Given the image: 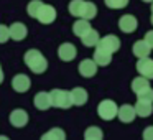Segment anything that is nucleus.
<instances>
[{"mask_svg": "<svg viewBox=\"0 0 153 140\" xmlns=\"http://www.w3.org/2000/svg\"><path fill=\"white\" fill-rule=\"evenodd\" d=\"M69 13L77 18H86V20H92L97 15V7L92 2H86V0H71L69 2Z\"/></svg>", "mask_w": 153, "mask_h": 140, "instance_id": "1", "label": "nucleus"}, {"mask_svg": "<svg viewBox=\"0 0 153 140\" xmlns=\"http://www.w3.org/2000/svg\"><path fill=\"white\" fill-rule=\"evenodd\" d=\"M25 64L33 71L35 74H41L48 69V61L38 50H28L25 53Z\"/></svg>", "mask_w": 153, "mask_h": 140, "instance_id": "2", "label": "nucleus"}, {"mask_svg": "<svg viewBox=\"0 0 153 140\" xmlns=\"http://www.w3.org/2000/svg\"><path fill=\"white\" fill-rule=\"evenodd\" d=\"M51 96V102L54 107L58 109H69L73 106V99H71V91H64V89H53L50 92Z\"/></svg>", "mask_w": 153, "mask_h": 140, "instance_id": "3", "label": "nucleus"}, {"mask_svg": "<svg viewBox=\"0 0 153 140\" xmlns=\"http://www.w3.org/2000/svg\"><path fill=\"white\" fill-rule=\"evenodd\" d=\"M97 114H99V117L104 120H112L114 117H117V114H119V107H117V104L114 102V101L105 99L97 106Z\"/></svg>", "mask_w": 153, "mask_h": 140, "instance_id": "4", "label": "nucleus"}, {"mask_svg": "<svg viewBox=\"0 0 153 140\" xmlns=\"http://www.w3.org/2000/svg\"><path fill=\"white\" fill-rule=\"evenodd\" d=\"M36 20L43 25L53 23V22L56 20V10H54V7L43 4V7L40 8V12H38V15H36Z\"/></svg>", "mask_w": 153, "mask_h": 140, "instance_id": "5", "label": "nucleus"}, {"mask_svg": "<svg viewBox=\"0 0 153 140\" xmlns=\"http://www.w3.org/2000/svg\"><path fill=\"white\" fill-rule=\"evenodd\" d=\"M137 71H138L142 76L148 77V79H153V60L146 58H138L137 61Z\"/></svg>", "mask_w": 153, "mask_h": 140, "instance_id": "6", "label": "nucleus"}, {"mask_svg": "<svg viewBox=\"0 0 153 140\" xmlns=\"http://www.w3.org/2000/svg\"><path fill=\"white\" fill-rule=\"evenodd\" d=\"M97 46L104 48V50L110 51V53H115V51H119V48H120V40L117 36H114V35H107V36L100 38L99 43H97Z\"/></svg>", "mask_w": 153, "mask_h": 140, "instance_id": "7", "label": "nucleus"}, {"mask_svg": "<svg viewBox=\"0 0 153 140\" xmlns=\"http://www.w3.org/2000/svg\"><path fill=\"white\" fill-rule=\"evenodd\" d=\"M135 115H137L135 106H130V104H123L122 107H119V114H117V117L120 119V122H123V124H130V122H133Z\"/></svg>", "mask_w": 153, "mask_h": 140, "instance_id": "8", "label": "nucleus"}, {"mask_svg": "<svg viewBox=\"0 0 153 140\" xmlns=\"http://www.w3.org/2000/svg\"><path fill=\"white\" fill-rule=\"evenodd\" d=\"M31 86V81L27 74H17V76L12 79V87H13L17 92H27Z\"/></svg>", "mask_w": 153, "mask_h": 140, "instance_id": "9", "label": "nucleus"}, {"mask_svg": "<svg viewBox=\"0 0 153 140\" xmlns=\"http://www.w3.org/2000/svg\"><path fill=\"white\" fill-rule=\"evenodd\" d=\"M76 54H77V50L71 43H63L58 48V56H59L61 61H73L76 58Z\"/></svg>", "mask_w": 153, "mask_h": 140, "instance_id": "10", "label": "nucleus"}, {"mask_svg": "<svg viewBox=\"0 0 153 140\" xmlns=\"http://www.w3.org/2000/svg\"><path fill=\"white\" fill-rule=\"evenodd\" d=\"M137 18L133 15H123L119 20V28L123 31V33H133L137 30Z\"/></svg>", "mask_w": 153, "mask_h": 140, "instance_id": "11", "label": "nucleus"}, {"mask_svg": "<svg viewBox=\"0 0 153 140\" xmlns=\"http://www.w3.org/2000/svg\"><path fill=\"white\" fill-rule=\"evenodd\" d=\"M27 122H28V114L25 112L23 109H15L13 112L10 114V124L13 127H17V129L25 127Z\"/></svg>", "mask_w": 153, "mask_h": 140, "instance_id": "12", "label": "nucleus"}, {"mask_svg": "<svg viewBox=\"0 0 153 140\" xmlns=\"http://www.w3.org/2000/svg\"><path fill=\"white\" fill-rule=\"evenodd\" d=\"M112 54L114 53L104 50V48L96 46V51H94V61L97 63V66H107V64H110V61H112Z\"/></svg>", "mask_w": 153, "mask_h": 140, "instance_id": "13", "label": "nucleus"}, {"mask_svg": "<svg viewBox=\"0 0 153 140\" xmlns=\"http://www.w3.org/2000/svg\"><path fill=\"white\" fill-rule=\"evenodd\" d=\"M79 73L84 77H92L97 73V63L94 60H84L79 63Z\"/></svg>", "mask_w": 153, "mask_h": 140, "instance_id": "14", "label": "nucleus"}, {"mask_svg": "<svg viewBox=\"0 0 153 140\" xmlns=\"http://www.w3.org/2000/svg\"><path fill=\"white\" fill-rule=\"evenodd\" d=\"M35 107L40 110H48L51 106H53V102H51V96L50 92H38L36 96H35Z\"/></svg>", "mask_w": 153, "mask_h": 140, "instance_id": "15", "label": "nucleus"}, {"mask_svg": "<svg viewBox=\"0 0 153 140\" xmlns=\"http://www.w3.org/2000/svg\"><path fill=\"white\" fill-rule=\"evenodd\" d=\"M91 28H92V27H91L89 20H86V18H79V20L74 22V25H73L74 35H76V36H79V38H82L84 35L91 30Z\"/></svg>", "mask_w": 153, "mask_h": 140, "instance_id": "16", "label": "nucleus"}, {"mask_svg": "<svg viewBox=\"0 0 153 140\" xmlns=\"http://www.w3.org/2000/svg\"><path fill=\"white\" fill-rule=\"evenodd\" d=\"M71 99H73V106H84L87 102V92L82 87H74L71 91Z\"/></svg>", "mask_w": 153, "mask_h": 140, "instance_id": "17", "label": "nucleus"}, {"mask_svg": "<svg viewBox=\"0 0 153 140\" xmlns=\"http://www.w3.org/2000/svg\"><path fill=\"white\" fill-rule=\"evenodd\" d=\"M150 45L146 43L145 40H138L133 43V54H135L137 58H146L150 54Z\"/></svg>", "mask_w": 153, "mask_h": 140, "instance_id": "18", "label": "nucleus"}, {"mask_svg": "<svg viewBox=\"0 0 153 140\" xmlns=\"http://www.w3.org/2000/svg\"><path fill=\"white\" fill-rule=\"evenodd\" d=\"M153 102H148V101H137L135 104V110H137V115L140 117H148L150 114L153 112Z\"/></svg>", "mask_w": 153, "mask_h": 140, "instance_id": "19", "label": "nucleus"}, {"mask_svg": "<svg viewBox=\"0 0 153 140\" xmlns=\"http://www.w3.org/2000/svg\"><path fill=\"white\" fill-rule=\"evenodd\" d=\"M27 27H25L23 23H13L10 27V38H13V40H17V41H20V40H23L25 36H27Z\"/></svg>", "mask_w": 153, "mask_h": 140, "instance_id": "20", "label": "nucleus"}, {"mask_svg": "<svg viewBox=\"0 0 153 140\" xmlns=\"http://www.w3.org/2000/svg\"><path fill=\"white\" fill-rule=\"evenodd\" d=\"M146 87H150V81H148V77L142 76V74L132 81V91H133L135 94H138V92H142V91H145Z\"/></svg>", "mask_w": 153, "mask_h": 140, "instance_id": "21", "label": "nucleus"}, {"mask_svg": "<svg viewBox=\"0 0 153 140\" xmlns=\"http://www.w3.org/2000/svg\"><path fill=\"white\" fill-rule=\"evenodd\" d=\"M81 40H82V45H84V46H87V48L97 46V43H99V33H97L96 30H92V28H91V30L87 31V33L81 38Z\"/></svg>", "mask_w": 153, "mask_h": 140, "instance_id": "22", "label": "nucleus"}, {"mask_svg": "<svg viewBox=\"0 0 153 140\" xmlns=\"http://www.w3.org/2000/svg\"><path fill=\"white\" fill-rule=\"evenodd\" d=\"M41 139H43V140H64V139H66V133H64L63 129L54 127V129L48 130L45 135H41Z\"/></svg>", "mask_w": 153, "mask_h": 140, "instance_id": "23", "label": "nucleus"}, {"mask_svg": "<svg viewBox=\"0 0 153 140\" xmlns=\"http://www.w3.org/2000/svg\"><path fill=\"white\" fill-rule=\"evenodd\" d=\"M104 133L102 130L99 129V127H89V129H86V132H84V139L86 140H102Z\"/></svg>", "mask_w": 153, "mask_h": 140, "instance_id": "24", "label": "nucleus"}, {"mask_svg": "<svg viewBox=\"0 0 153 140\" xmlns=\"http://www.w3.org/2000/svg\"><path fill=\"white\" fill-rule=\"evenodd\" d=\"M41 7H43V2H41V0H31L30 4H28V7H27L28 15L33 17V18H36V15H38V12H40Z\"/></svg>", "mask_w": 153, "mask_h": 140, "instance_id": "25", "label": "nucleus"}, {"mask_svg": "<svg viewBox=\"0 0 153 140\" xmlns=\"http://www.w3.org/2000/svg\"><path fill=\"white\" fill-rule=\"evenodd\" d=\"M105 5L109 8H114V10H119V8H123L128 5V0H104Z\"/></svg>", "mask_w": 153, "mask_h": 140, "instance_id": "26", "label": "nucleus"}, {"mask_svg": "<svg viewBox=\"0 0 153 140\" xmlns=\"http://www.w3.org/2000/svg\"><path fill=\"white\" fill-rule=\"evenodd\" d=\"M137 97H138L140 101H148V102H153V89H152V87H146L145 91H142V92L137 94Z\"/></svg>", "mask_w": 153, "mask_h": 140, "instance_id": "27", "label": "nucleus"}, {"mask_svg": "<svg viewBox=\"0 0 153 140\" xmlns=\"http://www.w3.org/2000/svg\"><path fill=\"white\" fill-rule=\"evenodd\" d=\"M10 38V28L5 25H0V43H5Z\"/></svg>", "mask_w": 153, "mask_h": 140, "instance_id": "28", "label": "nucleus"}, {"mask_svg": "<svg viewBox=\"0 0 153 140\" xmlns=\"http://www.w3.org/2000/svg\"><path fill=\"white\" fill-rule=\"evenodd\" d=\"M143 139L145 140H153V125L146 127V129L143 130Z\"/></svg>", "mask_w": 153, "mask_h": 140, "instance_id": "29", "label": "nucleus"}, {"mask_svg": "<svg viewBox=\"0 0 153 140\" xmlns=\"http://www.w3.org/2000/svg\"><path fill=\"white\" fill-rule=\"evenodd\" d=\"M145 41L150 45V48H153V30L148 31V33L145 35Z\"/></svg>", "mask_w": 153, "mask_h": 140, "instance_id": "30", "label": "nucleus"}, {"mask_svg": "<svg viewBox=\"0 0 153 140\" xmlns=\"http://www.w3.org/2000/svg\"><path fill=\"white\" fill-rule=\"evenodd\" d=\"M4 83V71H2V66H0V84Z\"/></svg>", "mask_w": 153, "mask_h": 140, "instance_id": "31", "label": "nucleus"}, {"mask_svg": "<svg viewBox=\"0 0 153 140\" xmlns=\"http://www.w3.org/2000/svg\"><path fill=\"white\" fill-rule=\"evenodd\" d=\"M143 2H153V0H143Z\"/></svg>", "mask_w": 153, "mask_h": 140, "instance_id": "32", "label": "nucleus"}, {"mask_svg": "<svg viewBox=\"0 0 153 140\" xmlns=\"http://www.w3.org/2000/svg\"><path fill=\"white\" fill-rule=\"evenodd\" d=\"M152 13H153V2H152Z\"/></svg>", "mask_w": 153, "mask_h": 140, "instance_id": "33", "label": "nucleus"}, {"mask_svg": "<svg viewBox=\"0 0 153 140\" xmlns=\"http://www.w3.org/2000/svg\"><path fill=\"white\" fill-rule=\"evenodd\" d=\"M152 23H153V13H152Z\"/></svg>", "mask_w": 153, "mask_h": 140, "instance_id": "34", "label": "nucleus"}]
</instances>
